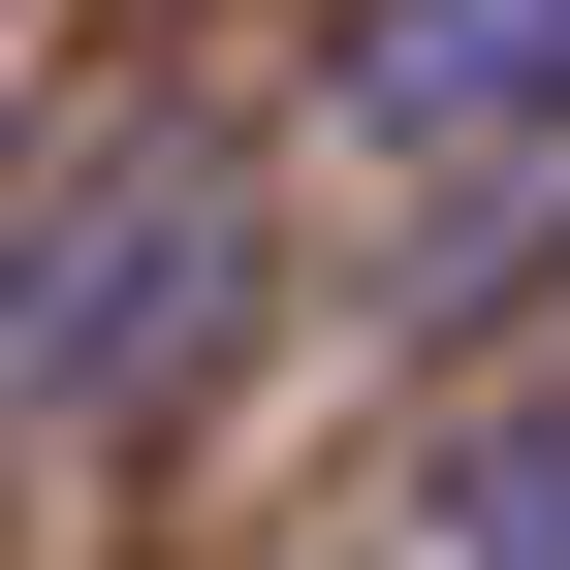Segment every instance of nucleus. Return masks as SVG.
I'll use <instances>...</instances> for the list:
<instances>
[{
  "mask_svg": "<svg viewBox=\"0 0 570 570\" xmlns=\"http://www.w3.org/2000/svg\"><path fill=\"white\" fill-rule=\"evenodd\" d=\"M412 570H570V381L444 412V475H412Z\"/></svg>",
  "mask_w": 570,
  "mask_h": 570,
  "instance_id": "obj_3",
  "label": "nucleus"
},
{
  "mask_svg": "<svg viewBox=\"0 0 570 570\" xmlns=\"http://www.w3.org/2000/svg\"><path fill=\"white\" fill-rule=\"evenodd\" d=\"M317 127L348 159H539L570 127V0H348L317 32Z\"/></svg>",
  "mask_w": 570,
  "mask_h": 570,
  "instance_id": "obj_2",
  "label": "nucleus"
},
{
  "mask_svg": "<svg viewBox=\"0 0 570 570\" xmlns=\"http://www.w3.org/2000/svg\"><path fill=\"white\" fill-rule=\"evenodd\" d=\"M0 223H32V63H0Z\"/></svg>",
  "mask_w": 570,
  "mask_h": 570,
  "instance_id": "obj_4",
  "label": "nucleus"
},
{
  "mask_svg": "<svg viewBox=\"0 0 570 570\" xmlns=\"http://www.w3.org/2000/svg\"><path fill=\"white\" fill-rule=\"evenodd\" d=\"M254 254H285V159L223 96L96 127V159H32V223H0V381H32V412H159L190 348L254 317Z\"/></svg>",
  "mask_w": 570,
  "mask_h": 570,
  "instance_id": "obj_1",
  "label": "nucleus"
}]
</instances>
